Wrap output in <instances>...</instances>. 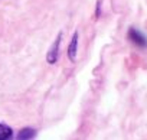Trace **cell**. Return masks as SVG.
<instances>
[{"instance_id": "7a4b0ae2", "label": "cell", "mask_w": 147, "mask_h": 140, "mask_svg": "<svg viewBox=\"0 0 147 140\" xmlns=\"http://www.w3.org/2000/svg\"><path fill=\"white\" fill-rule=\"evenodd\" d=\"M128 39L133 42V43H136V45H138V46H141V48H146L147 46V39H146V36L140 32V30H137V29H130L128 30Z\"/></svg>"}, {"instance_id": "3957f363", "label": "cell", "mask_w": 147, "mask_h": 140, "mask_svg": "<svg viewBox=\"0 0 147 140\" xmlns=\"http://www.w3.org/2000/svg\"><path fill=\"white\" fill-rule=\"evenodd\" d=\"M77 52H78V33L75 32L72 36V41L69 43V48H68V56L71 61H75L77 58Z\"/></svg>"}, {"instance_id": "6da1fadb", "label": "cell", "mask_w": 147, "mask_h": 140, "mask_svg": "<svg viewBox=\"0 0 147 140\" xmlns=\"http://www.w3.org/2000/svg\"><path fill=\"white\" fill-rule=\"evenodd\" d=\"M61 39H62V33L58 35V38L55 39V42L52 43L49 52H48V56H46V61L49 64H55L59 58V46H61Z\"/></svg>"}, {"instance_id": "5b68a950", "label": "cell", "mask_w": 147, "mask_h": 140, "mask_svg": "<svg viewBox=\"0 0 147 140\" xmlns=\"http://www.w3.org/2000/svg\"><path fill=\"white\" fill-rule=\"evenodd\" d=\"M35 130L33 129H30V127H26V129H23V130H20V133L18 134V139H32V137H35Z\"/></svg>"}, {"instance_id": "277c9868", "label": "cell", "mask_w": 147, "mask_h": 140, "mask_svg": "<svg viewBox=\"0 0 147 140\" xmlns=\"http://www.w3.org/2000/svg\"><path fill=\"white\" fill-rule=\"evenodd\" d=\"M13 136V130L6 126V124H0V140H6V139H10Z\"/></svg>"}]
</instances>
